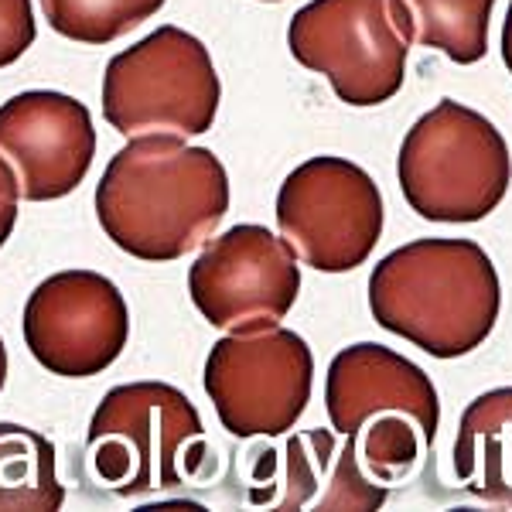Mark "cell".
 Instances as JSON below:
<instances>
[{"label": "cell", "mask_w": 512, "mask_h": 512, "mask_svg": "<svg viewBox=\"0 0 512 512\" xmlns=\"http://www.w3.org/2000/svg\"><path fill=\"white\" fill-rule=\"evenodd\" d=\"M18 198H21L18 175L11 171V164L0 158V246H4L14 233V222H18Z\"/></svg>", "instance_id": "ac0fdd59"}, {"label": "cell", "mask_w": 512, "mask_h": 512, "mask_svg": "<svg viewBox=\"0 0 512 512\" xmlns=\"http://www.w3.org/2000/svg\"><path fill=\"white\" fill-rule=\"evenodd\" d=\"M396 175L420 219L478 222L506 198L512 158L489 117L458 99H441L407 130Z\"/></svg>", "instance_id": "277c9868"}, {"label": "cell", "mask_w": 512, "mask_h": 512, "mask_svg": "<svg viewBox=\"0 0 512 512\" xmlns=\"http://www.w3.org/2000/svg\"><path fill=\"white\" fill-rule=\"evenodd\" d=\"M502 308L495 263L475 239H414L369 274L376 325L434 359L475 352Z\"/></svg>", "instance_id": "7a4b0ae2"}, {"label": "cell", "mask_w": 512, "mask_h": 512, "mask_svg": "<svg viewBox=\"0 0 512 512\" xmlns=\"http://www.w3.org/2000/svg\"><path fill=\"white\" fill-rule=\"evenodd\" d=\"M198 315L229 335L277 328L301 294V267L284 239L267 226L239 222L205 243L188 270Z\"/></svg>", "instance_id": "30bf717a"}, {"label": "cell", "mask_w": 512, "mask_h": 512, "mask_svg": "<svg viewBox=\"0 0 512 512\" xmlns=\"http://www.w3.org/2000/svg\"><path fill=\"white\" fill-rule=\"evenodd\" d=\"M93 154L96 127L79 99L31 89L0 106V158L11 161L28 202L72 195L93 168Z\"/></svg>", "instance_id": "7c38bea8"}, {"label": "cell", "mask_w": 512, "mask_h": 512, "mask_svg": "<svg viewBox=\"0 0 512 512\" xmlns=\"http://www.w3.org/2000/svg\"><path fill=\"white\" fill-rule=\"evenodd\" d=\"M164 0H41L52 31L79 45H110L154 18Z\"/></svg>", "instance_id": "2e32d148"}, {"label": "cell", "mask_w": 512, "mask_h": 512, "mask_svg": "<svg viewBox=\"0 0 512 512\" xmlns=\"http://www.w3.org/2000/svg\"><path fill=\"white\" fill-rule=\"evenodd\" d=\"M219 99L209 48L175 24L113 55L103 72V117L123 137H198L216 123Z\"/></svg>", "instance_id": "8992f818"}, {"label": "cell", "mask_w": 512, "mask_h": 512, "mask_svg": "<svg viewBox=\"0 0 512 512\" xmlns=\"http://www.w3.org/2000/svg\"><path fill=\"white\" fill-rule=\"evenodd\" d=\"M205 393L233 437H277L301 420L315 386V355L291 328L229 335L205 359Z\"/></svg>", "instance_id": "ba28073f"}, {"label": "cell", "mask_w": 512, "mask_h": 512, "mask_svg": "<svg viewBox=\"0 0 512 512\" xmlns=\"http://www.w3.org/2000/svg\"><path fill=\"white\" fill-rule=\"evenodd\" d=\"M38 24L31 0H0V69L14 65L35 45Z\"/></svg>", "instance_id": "e0dca14e"}, {"label": "cell", "mask_w": 512, "mask_h": 512, "mask_svg": "<svg viewBox=\"0 0 512 512\" xmlns=\"http://www.w3.org/2000/svg\"><path fill=\"white\" fill-rule=\"evenodd\" d=\"M502 62H506V69L512 72V4L506 11V21H502Z\"/></svg>", "instance_id": "d6986e66"}, {"label": "cell", "mask_w": 512, "mask_h": 512, "mask_svg": "<svg viewBox=\"0 0 512 512\" xmlns=\"http://www.w3.org/2000/svg\"><path fill=\"white\" fill-rule=\"evenodd\" d=\"M130 335L120 287L96 270H62L41 280L24 308V342L55 376L82 379L110 369Z\"/></svg>", "instance_id": "8fae6325"}, {"label": "cell", "mask_w": 512, "mask_h": 512, "mask_svg": "<svg viewBox=\"0 0 512 512\" xmlns=\"http://www.w3.org/2000/svg\"><path fill=\"white\" fill-rule=\"evenodd\" d=\"M7 383V349H4V338H0V390Z\"/></svg>", "instance_id": "ffe728a7"}, {"label": "cell", "mask_w": 512, "mask_h": 512, "mask_svg": "<svg viewBox=\"0 0 512 512\" xmlns=\"http://www.w3.org/2000/svg\"><path fill=\"white\" fill-rule=\"evenodd\" d=\"M383 195L345 158H311L277 195V226L301 263L321 274H349L373 256L383 236Z\"/></svg>", "instance_id": "52a82bcc"}, {"label": "cell", "mask_w": 512, "mask_h": 512, "mask_svg": "<svg viewBox=\"0 0 512 512\" xmlns=\"http://www.w3.org/2000/svg\"><path fill=\"white\" fill-rule=\"evenodd\" d=\"M62 502L65 489L52 441L21 424H0V509L52 512Z\"/></svg>", "instance_id": "9a60e30c"}, {"label": "cell", "mask_w": 512, "mask_h": 512, "mask_svg": "<svg viewBox=\"0 0 512 512\" xmlns=\"http://www.w3.org/2000/svg\"><path fill=\"white\" fill-rule=\"evenodd\" d=\"M229 212V175L209 147L185 137H130L96 185V219L123 253L181 260L209 243Z\"/></svg>", "instance_id": "6da1fadb"}, {"label": "cell", "mask_w": 512, "mask_h": 512, "mask_svg": "<svg viewBox=\"0 0 512 512\" xmlns=\"http://www.w3.org/2000/svg\"><path fill=\"white\" fill-rule=\"evenodd\" d=\"M454 475L478 499L512 509V386L482 393L461 414Z\"/></svg>", "instance_id": "4fadbf2b"}, {"label": "cell", "mask_w": 512, "mask_h": 512, "mask_svg": "<svg viewBox=\"0 0 512 512\" xmlns=\"http://www.w3.org/2000/svg\"><path fill=\"white\" fill-rule=\"evenodd\" d=\"M287 45L349 106H379L403 89L410 41L396 28L390 0H311L291 18Z\"/></svg>", "instance_id": "9c48e42d"}, {"label": "cell", "mask_w": 512, "mask_h": 512, "mask_svg": "<svg viewBox=\"0 0 512 512\" xmlns=\"http://www.w3.org/2000/svg\"><path fill=\"white\" fill-rule=\"evenodd\" d=\"M325 410L373 482H403L431 451L441 403L431 376L376 342L342 349L328 366Z\"/></svg>", "instance_id": "3957f363"}, {"label": "cell", "mask_w": 512, "mask_h": 512, "mask_svg": "<svg viewBox=\"0 0 512 512\" xmlns=\"http://www.w3.org/2000/svg\"><path fill=\"white\" fill-rule=\"evenodd\" d=\"M492 7L495 0H390L393 21L403 38L437 48L458 65L485 59Z\"/></svg>", "instance_id": "5bb4252c"}, {"label": "cell", "mask_w": 512, "mask_h": 512, "mask_svg": "<svg viewBox=\"0 0 512 512\" xmlns=\"http://www.w3.org/2000/svg\"><path fill=\"white\" fill-rule=\"evenodd\" d=\"M202 417L168 383L113 386L89 420V468L106 492L134 499L185 485V468L202 458Z\"/></svg>", "instance_id": "5b68a950"}]
</instances>
